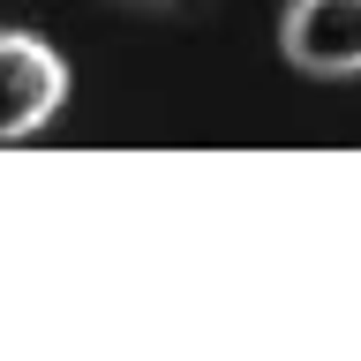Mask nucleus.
<instances>
[{
    "mask_svg": "<svg viewBox=\"0 0 361 361\" xmlns=\"http://www.w3.org/2000/svg\"><path fill=\"white\" fill-rule=\"evenodd\" d=\"M68 106V61L38 30H0V143L38 135Z\"/></svg>",
    "mask_w": 361,
    "mask_h": 361,
    "instance_id": "f257e3e1",
    "label": "nucleus"
},
{
    "mask_svg": "<svg viewBox=\"0 0 361 361\" xmlns=\"http://www.w3.org/2000/svg\"><path fill=\"white\" fill-rule=\"evenodd\" d=\"M279 53L301 75H361V0H286L279 16Z\"/></svg>",
    "mask_w": 361,
    "mask_h": 361,
    "instance_id": "f03ea898",
    "label": "nucleus"
}]
</instances>
